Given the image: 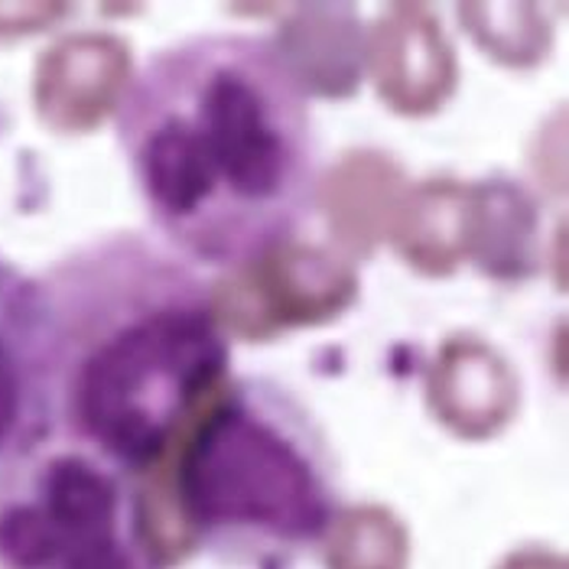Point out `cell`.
Returning a JSON list of instances; mask_svg holds the SVG:
<instances>
[{
    "label": "cell",
    "instance_id": "7a4b0ae2",
    "mask_svg": "<svg viewBox=\"0 0 569 569\" xmlns=\"http://www.w3.org/2000/svg\"><path fill=\"white\" fill-rule=\"evenodd\" d=\"M52 316L59 437L143 472L219 385L228 339L199 267L140 231L91 238L40 273Z\"/></svg>",
    "mask_w": 569,
    "mask_h": 569
},
{
    "label": "cell",
    "instance_id": "277c9868",
    "mask_svg": "<svg viewBox=\"0 0 569 569\" xmlns=\"http://www.w3.org/2000/svg\"><path fill=\"white\" fill-rule=\"evenodd\" d=\"M0 569H163L131 472L52 437L0 469Z\"/></svg>",
    "mask_w": 569,
    "mask_h": 569
},
{
    "label": "cell",
    "instance_id": "6da1fadb",
    "mask_svg": "<svg viewBox=\"0 0 569 569\" xmlns=\"http://www.w3.org/2000/svg\"><path fill=\"white\" fill-rule=\"evenodd\" d=\"M114 131L157 241L192 267L261 261L312 212V104L270 37L199 33L163 46L121 91Z\"/></svg>",
    "mask_w": 569,
    "mask_h": 569
},
{
    "label": "cell",
    "instance_id": "3957f363",
    "mask_svg": "<svg viewBox=\"0 0 569 569\" xmlns=\"http://www.w3.org/2000/svg\"><path fill=\"white\" fill-rule=\"evenodd\" d=\"M179 505L224 567L293 569L342 511L336 452L290 388L238 378L182 449Z\"/></svg>",
    "mask_w": 569,
    "mask_h": 569
},
{
    "label": "cell",
    "instance_id": "5b68a950",
    "mask_svg": "<svg viewBox=\"0 0 569 569\" xmlns=\"http://www.w3.org/2000/svg\"><path fill=\"white\" fill-rule=\"evenodd\" d=\"M59 437V375L43 280L0 258V469Z\"/></svg>",
    "mask_w": 569,
    "mask_h": 569
}]
</instances>
